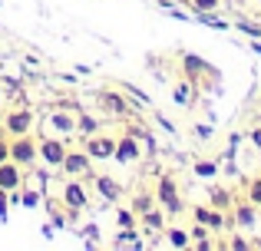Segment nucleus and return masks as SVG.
I'll use <instances>...</instances> for the list:
<instances>
[{
	"instance_id": "obj_1",
	"label": "nucleus",
	"mask_w": 261,
	"mask_h": 251,
	"mask_svg": "<svg viewBox=\"0 0 261 251\" xmlns=\"http://www.w3.org/2000/svg\"><path fill=\"white\" fill-rule=\"evenodd\" d=\"M10 159L17 162V165H23V169L37 165V159H40V139H33V132L10 135Z\"/></svg>"
},
{
	"instance_id": "obj_2",
	"label": "nucleus",
	"mask_w": 261,
	"mask_h": 251,
	"mask_svg": "<svg viewBox=\"0 0 261 251\" xmlns=\"http://www.w3.org/2000/svg\"><path fill=\"white\" fill-rule=\"evenodd\" d=\"M155 202H162V208H166L169 215L185 212L182 199H178V185H175L172 175H162V179H159V185H155Z\"/></svg>"
},
{
	"instance_id": "obj_3",
	"label": "nucleus",
	"mask_w": 261,
	"mask_h": 251,
	"mask_svg": "<svg viewBox=\"0 0 261 251\" xmlns=\"http://www.w3.org/2000/svg\"><path fill=\"white\" fill-rule=\"evenodd\" d=\"M66 142L63 139H57V135H43L40 139V162H46L50 169H60L63 165V159H66Z\"/></svg>"
},
{
	"instance_id": "obj_4",
	"label": "nucleus",
	"mask_w": 261,
	"mask_h": 251,
	"mask_svg": "<svg viewBox=\"0 0 261 251\" xmlns=\"http://www.w3.org/2000/svg\"><path fill=\"white\" fill-rule=\"evenodd\" d=\"M33 126H37V116L30 109H10L4 116L7 135H27V132H33Z\"/></svg>"
},
{
	"instance_id": "obj_5",
	"label": "nucleus",
	"mask_w": 261,
	"mask_h": 251,
	"mask_svg": "<svg viewBox=\"0 0 261 251\" xmlns=\"http://www.w3.org/2000/svg\"><path fill=\"white\" fill-rule=\"evenodd\" d=\"M20 185H23V165H17L13 159L0 162V188L7 195H13V192H20Z\"/></svg>"
},
{
	"instance_id": "obj_6",
	"label": "nucleus",
	"mask_w": 261,
	"mask_h": 251,
	"mask_svg": "<svg viewBox=\"0 0 261 251\" xmlns=\"http://www.w3.org/2000/svg\"><path fill=\"white\" fill-rule=\"evenodd\" d=\"M89 155H86V149H66V159H63V172L66 175H73V179H83V175L89 172Z\"/></svg>"
},
{
	"instance_id": "obj_7",
	"label": "nucleus",
	"mask_w": 261,
	"mask_h": 251,
	"mask_svg": "<svg viewBox=\"0 0 261 251\" xmlns=\"http://www.w3.org/2000/svg\"><path fill=\"white\" fill-rule=\"evenodd\" d=\"M86 155L89 159H113V152H116V139L113 135H99V132H93L86 139Z\"/></svg>"
},
{
	"instance_id": "obj_8",
	"label": "nucleus",
	"mask_w": 261,
	"mask_h": 251,
	"mask_svg": "<svg viewBox=\"0 0 261 251\" xmlns=\"http://www.w3.org/2000/svg\"><path fill=\"white\" fill-rule=\"evenodd\" d=\"M63 205H66V208H73V212H80V208H86V205H89V195H86L83 182L73 179V175H70V182L63 185Z\"/></svg>"
},
{
	"instance_id": "obj_9",
	"label": "nucleus",
	"mask_w": 261,
	"mask_h": 251,
	"mask_svg": "<svg viewBox=\"0 0 261 251\" xmlns=\"http://www.w3.org/2000/svg\"><path fill=\"white\" fill-rule=\"evenodd\" d=\"M255 202H238V205H231V221H235L238 228H242V232H251V228L258 225V212H255Z\"/></svg>"
},
{
	"instance_id": "obj_10",
	"label": "nucleus",
	"mask_w": 261,
	"mask_h": 251,
	"mask_svg": "<svg viewBox=\"0 0 261 251\" xmlns=\"http://www.w3.org/2000/svg\"><path fill=\"white\" fill-rule=\"evenodd\" d=\"M139 155H142V149H139V142H136V132H129V135H122V139H116L113 159H119V162H136Z\"/></svg>"
},
{
	"instance_id": "obj_11",
	"label": "nucleus",
	"mask_w": 261,
	"mask_h": 251,
	"mask_svg": "<svg viewBox=\"0 0 261 251\" xmlns=\"http://www.w3.org/2000/svg\"><path fill=\"white\" fill-rule=\"evenodd\" d=\"M46 129H53L57 135H66V132H76V116L73 113H50L46 116Z\"/></svg>"
},
{
	"instance_id": "obj_12",
	"label": "nucleus",
	"mask_w": 261,
	"mask_h": 251,
	"mask_svg": "<svg viewBox=\"0 0 261 251\" xmlns=\"http://www.w3.org/2000/svg\"><path fill=\"white\" fill-rule=\"evenodd\" d=\"M99 106L106 113H113V116H126V113H129V103L119 96V93H113V90H102L99 93Z\"/></svg>"
},
{
	"instance_id": "obj_13",
	"label": "nucleus",
	"mask_w": 261,
	"mask_h": 251,
	"mask_svg": "<svg viewBox=\"0 0 261 251\" xmlns=\"http://www.w3.org/2000/svg\"><path fill=\"white\" fill-rule=\"evenodd\" d=\"M96 192H99L102 199L116 202V199H119V182L109 179V175H96Z\"/></svg>"
},
{
	"instance_id": "obj_14",
	"label": "nucleus",
	"mask_w": 261,
	"mask_h": 251,
	"mask_svg": "<svg viewBox=\"0 0 261 251\" xmlns=\"http://www.w3.org/2000/svg\"><path fill=\"white\" fill-rule=\"evenodd\" d=\"M139 218H142V225H146V232H162V228H166V215H162L155 205L149 208V212H142Z\"/></svg>"
},
{
	"instance_id": "obj_15",
	"label": "nucleus",
	"mask_w": 261,
	"mask_h": 251,
	"mask_svg": "<svg viewBox=\"0 0 261 251\" xmlns=\"http://www.w3.org/2000/svg\"><path fill=\"white\" fill-rule=\"evenodd\" d=\"M182 63H185V73H189V79H198V73H208V76H215V70H212L205 60H198V57H185Z\"/></svg>"
},
{
	"instance_id": "obj_16",
	"label": "nucleus",
	"mask_w": 261,
	"mask_h": 251,
	"mask_svg": "<svg viewBox=\"0 0 261 251\" xmlns=\"http://www.w3.org/2000/svg\"><path fill=\"white\" fill-rule=\"evenodd\" d=\"M172 99L178 106H192V99H195V86H192V83H178L172 90Z\"/></svg>"
},
{
	"instance_id": "obj_17",
	"label": "nucleus",
	"mask_w": 261,
	"mask_h": 251,
	"mask_svg": "<svg viewBox=\"0 0 261 251\" xmlns=\"http://www.w3.org/2000/svg\"><path fill=\"white\" fill-rule=\"evenodd\" d=\"M166 241L172 248H189L192 245V235L185 232V228H169V232H166Z\"/></svg>"
},
{
	"instance_id": "obj_18",
	"label": "nucleus",
	"mask_w": 261,
	"mask_h": 251,
	"mask_svg": "<svg viewBox=\"0 0 261 251\" xmlns=\"http://www.w3.org/2000/svg\"><path fill=\"white\" fill-rule=\"evenodd\" d=\"M152 205H155V195H149V192H139V195H136V199H133V212H136V215L149 212V208H152Z\"/></svg>"
},
{
	"instance_id": "obj_19",
	"label": "nucleus",
	"mask_w": 261,
	"mask_h": 251,
	"mask_svg": "<svg viewBox=\"0 0 261 251\" xmlns=\"http://www.w3.org/2000/svg\"><path fill=\"white\" fill-rule=\"evenodd\" d=\"M212 205H215V208H222V212H225V208L231 205V195L225 192V188H212Z\"/></svg>"
},
{
	"instance_id": "obj_20",
	"label": "nucleus",
	"mask_w": 261,
	"mask_h": 251,
	"mask_svg": "<svg viewBox=\"0 0 261 251\" xmlns=\"http://www.w3.org/2000/svg\"><path fill=\"white\" fill-rule=\"evenodd\" d=\"M189 4L195 7V13H215L222 7V0H189Z\"/></svg>"
},
{
	"instance_id": "obj_21",
	"label": "nucleus",
	"mask_w": 261,
	"mask_h": 251,
	"mask_svg": "<svg viewBox=\"0 0 261 251\" xmlns=\"http://www.w3.org/2000/svg\"><path fill=\"white\" fill-rule=\"evenodd\" d=\"M96 129H99V123H96L93 116H76V132H86V135H93Z\"/></svg>"
},
{
	"instance_id": "obj_22",
	"label": "nucleus",
	"mask_w": 261,
	"mask_h": 251,
	"mask_svg": "<svg viewBox=\"0 0 261 251\" xmlns=\"http://www.w3.org/2000/svg\"><path fill=\"white\" fill-rule=\"evenodd\" d=\"M215 172H218L215 162H195V175H202V179H212Z\"/></svg>"
},
{
	"instance_id": "obj_23",
	"label": "nucleus",
	"mask_w": 261,
	"mask_h": 251,
	"mask_svg": "<svg viewBox=\"0 0 261 251\" xmlns=\"http://www.w3.org/2000/svg\"><path fill=\"white\" fill-rule=\"evenodd\" d=\"M116 221H119V228H133L136 225V212L133 208H122V212L116 215Z\"/></svg>"
},
{
	"instance_id": "obj_24",
	"label": "nucleus",
	"mask_w": 261,
	"mask_h": 251,
	"mask_svg": "<svg viewBox=\"0 0 261 251\" xmlns=\"http://www.w3.org/2000/svg\"><path fill=\"white\" fill-rule=\"evenodd\" d=\"M248 202H255V205L261 208V179H251L248 182Z\"/></svg>"
},
{
	"instance_id": "obj_25",
	"label": "nucleus",
	"mask_w": 261,
	"mask_h": 251,
	"mask_svg": "<svg viewBox=\"0 0 261 251\" xmlns=\"http://www.w3.org/2000/svg\"><path fill=\"white\" fill-rule=\"evenodd\" d=\"M225 245H228L231 251H248L251 241H248V238H231V241H225Z\"/></svg>"
},
{
	"instance_id": "obj_26",
	"label": "nucleus",
	"mask_w": 261,
	"mask_h": 251,
	"mask_svg": "<svg viewBox=\"0 0 261 251\" xmlns=\"http://www.w3.org/2000/svg\"><path fill=\"white\" fill-rule=\"evenodd\" d=\"M23 205H27V208L40 205V192H33V188H27V192H23Z\"/></svg>"
},
{
	"instance_id": "obj_27",
	"label": "nucleus",
	"mask_w": 261,
	"mask_h": 251,
	"mask_svg": "<svg viewBox=\"0 0 261 251\" xmlns=\"http://www.w3.org/2000/svg\"><path fill=\"white\" fill-rule=\"evenodd\" d=\"M133 241H139L136 232H133V228H122V232H119V245H133Z\"/></svg>"
},
{
	"instance_id": "obj_28",
	"label": "nucleus",
	"mask_w": 261,
	"mask_h": 251,
	"mask_svg": "<svg viewBox=\"0 0 261 251\" xmlns=\"http://www.w3.org/2000/svg\"><path fill=\"white\" fill-rule=\"evenodd\" d=\"M238 30H245L248 37H261V23H238Z\"/></svg>"
},
{
	"instance_id": "obj_29",
	"label": "nucleus",
	"mask_w": 261,
	"mask_h": 251,
	"mask_svg": "<svg viewBox=\"0 0 261 251\" xmlns=\"http://www.w3.org/2000/svg\"><path fill=\"white\" fill-rule=\"evenodd\" d=\"M7 159H10V139L0 135V162H7Z\"/></svg>"
},
{
	"instance_id": "obj_30",
	"label": "nucleus",
	"mask_w": 261,
	"mask_h": 251,
	"mask_svg": "<svg viewBox=\"0 0 261 251\" xmlns=\"http://www.w3.org/2000/svg\"><path fill=\"white\" fill-rule=\"evenodd\" d=\"M7 202H10V195H7L4 188H0V218H4V215H7Z\"/></svg>"
},
{
	"instance_id": "obj_31",
	"label": "nucleus",
	"mask_w": 261,
	"mask_h": 251,
	"mask_svg": "<svg viewBox=\"0 0 261 251\" xmlns=\"http://www.w3.org/2000/svg\"><path fill=\"white\" fill-rule=\"evenodd\" d=\"M251 142H255V146L261 149V129H251Z\"/></svg>"
}]
</instances>
